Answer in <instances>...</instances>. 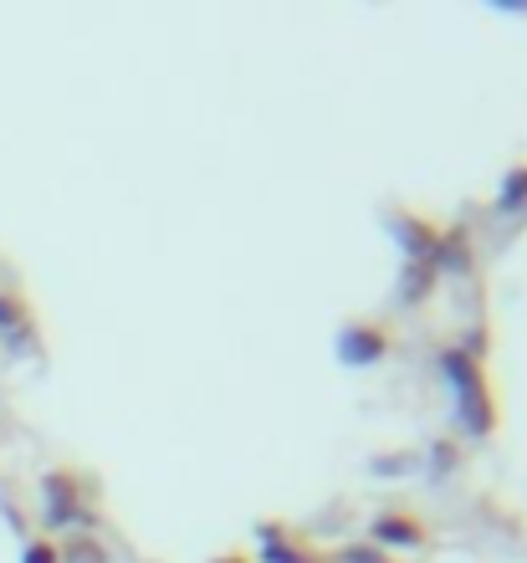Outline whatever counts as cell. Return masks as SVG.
I'll return each instance as SVG.
<instances>
[{
  "label": "cell",
  "instance_id": "6da1fadb",
  "mask_svg": "<svg viewBox=\"0 0 527 563\" xmlns=\"http://www.w3.org/2000/svg\"><path fill=\"white\" fill-rule=\"evenodd\" d=\"M42 518L52 533H88L92 522V487L77 466H52L42 476Z\"/></svg>",
  "mask_w": 527,
  "mask_h": 563
},
{
  "label": "cell",
  "instance_id": "7a4b0ae2",
  "mask_svg": "<svg viewBox=\"0 0 527 563\" xmlns=\"http://www.w3.org/2000/svg\"><path fill=\"white\" fill-rule=\"evenodd\" d=\"M395 354V328L384 318H349L338 328V358L349 369H369V364H384Z\"/></svg>",
  "mask_w": 527,
  "mask_h": 563
},
{
  "label": "cell",
  "instance_id": "3957f363",
  "mask_svg": "<svg viewBox=\"0 0 527 563\" xmlns=\"http://www.w3.org/2000/svg\"><path fill=\"white\" fill-rule=\"evenodd\" d=\"M369 543L380 553H420L430 549V522L410 507H384L380 518L369 522Z\"/></svg>",
  "mask_w": 527,
  "mask_h": 563
},
{
  "label": "cell",
  "instance_id": "277c9868",
  "mask_svg": "<svg viewBox=\"0 0 527 563\" xmlns=\"http://www.w3.org/2000/svg\"><path fill=\"white\" fill-rule=\"evenodd\" d=\"M440 379L451 385L455 405H471L482 400V395H492V385H486V358H471L466 349H440Z\"/></svg>",
  "mask_w": 527,
  "mask_h": 563
},
{
  "label": "cell",
  "instance_id": "5b68a950",
  "mask_svg": "<svg viewBox=\"0 0 527 563\" xmlns=\"http://www.w3.org/2000/svg\"><path fill=\"white\" fill-rule=\"evenodd\" d=\"M256 533H262L266 563H333V553L312 549L308 538H297L293 528H282V522H262Z\"/></svg>",
  "mask_w": 527,
  "mask_h": 563
},
{
  "label": "cell",
  "instance_id": "8992f818",
  "mask_svg": "<svg viewBox=\"0 0 527 563\" xmlns=\"http://www.w3.org/2000/svg\"><path fill=\"white\" fill-rule=\"evenodd\" d=\"M395 236H399V252H405V262H436L440 225L430 221V216H420V210H399Z\"/></svg>",
  "mask_w": 527,
  "mask_h": 563
},
{
  "label": "cell",
  "instance_id": "52a82bcc",
  "mask_svg": "<svg viewBox=\"0 0 527 563\" xmlns=\"http://www.w3.org/2000/svg\"><path fill=\"white\" fill-rule=\"evenodd\" d=\"M0 339L11 343V349H26L36 339V308L15 287H0Z\"/></svg>",
  "mask_w": 527,
  "mask_h": 563
},
{
  "label": "cell",
  "instance_id": "ba28073f",
  "mask_svg": "<svg viewBox=\"0 0 527 563\" xmlns=\"http://www.w3.org/2000/svg\"><path fill=\"white\" fill-rule=\"evenodd\" d=\"M440 287V267L436 262H405V282H399V292H405V308H420L425 297Z\"/></svg>",
  "mask_w": 527,
  "mask_h": 563
},
{
  "label": "cell",
  "instance_id": "9c48e42d",
  "mask_svg": "<svg viewBox=\"0 0 527 563\" xmlns=\"http://www.w3.org/2000/svg\"><path fill=\"white\" fill-rule=\"evenodd\" d=\"M62 563H113V553L103 549V538H92V533H67L57 543Z\"/></svg>",
  "mask_w": 527,
  "mask_h": 563
},
{
  "label": "cell",
  "instance_id": "30bf717a",
  "mask_svg": "<svg viewBox=\"0 0 527 563\" xmlns=\"http://www.w3.org/2000/svg\"><path fill=\"white\" fill-rule=\"evenodd\" d=\"M527 206V164H513L497 185V216H517Z\"/></svg>",
  "mask_w": 527,
  "mask_h": 563
},
{
  "label": "cell",
  "instance_id": "8fae6325",
  "mask_svg": "<svg viewBox=\"0 0 527 563\" xmlns=\"http://www.w3.org/2000/svg\"><path fill=\"white\" fill-rule=\"evenodd\" d=\"M21 563H62V553H57V538H31L26 543V553H21Z\"/></svg>",
  "mask_w": 527,
  "mask_h": 563
},
{
  "label": "cell",
  "instance_id": "7c38bea8",
  "mask_svg": "<svg viewBox=\"0 0 527 563\" xmlns=\"http://www.w3.org/2000/svg\"><path fill=\"white\" fill-rule=\"evenodd\" d=\"M216 563H256V559H246V553H220Z\"/></svg>",
  "mask_w": 527,
  "mask_h": 563
}]
</instances>
